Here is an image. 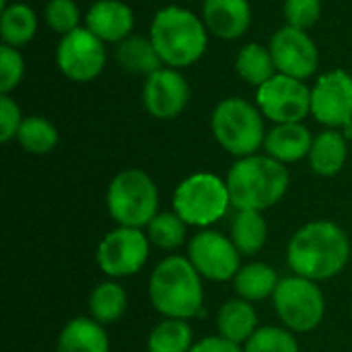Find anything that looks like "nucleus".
Instances as JSON below:
<instances>
[{
    "mask_svg": "<svg viewBox=\"0 0 352 352\" xmlns=\"http://www.w3.org/2000/svg\"><path fill=\"white\" fill-rule=\"evenodd\" d=\"M351 260L346 231L334 221H314L303 225L289 241V268L314 283L334 278Z\"/></svg>",
    "mask_w": 352,
    "mask_h": 352,
    "instance_id": "obj_1",
    "label": "nucleus"
},
{
    "mask_svg": "<svg viewBox=\"0 0 352 352\" xmlns=\"http://www.w3.org/2000/svg\"><path fill=\"white\" fill-rule=\"evenodd\" d=\"M225 182L235 210L264 212L285 198L291 177L280 161L256 153L237 159Z\"/></svg>",
    "mask_w": 352,
    "mask_h": 352,
    "instance_id": "obj_2",
    "label": "nucleus"
},
{
    "mask_svg": "<svg viewBox=\"0 0 352 352\" xmlns=\"http://www.w3.org/2000/svg\"><path fill=\"white\" fill-rule=\"evenodd\" d=\"M148 37L169 68H188L196 64L208 47V29L190 8L169 4L159 8L151 21Z\"/></svg>",
    "mask_w": 352,
    "mask_h": 352,
    "instance_id": "obj_3",
    "label": "nucleus"
},
{
    "mask_svg": "<svg viewBox=\"0 0 352 352\" xmlns=\"http://www.w3.org/2000/svg\"><path fill=\"white\" fill-rule=\"evenodd\" d=\"M153 307L171 320H190L202 314V276L188 258L169 256L157 264L148 283Z\"/></svg>",
    "mask_w": 352,
    "mask_h": 352,
    "instance_id": "obj_4",
    "label": "nucleus"
},
{
    "mask_svg": "<svg viewBox=\"0 0 352 352\" xmlns=\"http://www.w3.org/2000/svg\"><path fill=\"white\" fill-rule=\"evenodd\" d=\"M210 130L221 148L237 159L256 155L266 140L260 107L243 97L223 99L210 116Z\"/></svg>",
    "mask_w": 352,
    "mask_h": 352,
    "instance_id": "obj_5",
    "label": "nucleus"
},
{
    "mask_svg": "<svg viewBox=\"0 0 352 352\" xmlns=\"http://www.w3.org/2000/svg\"><path fill=\"white\" fill-rule=\"evenodd\" d=\"M107 210L120 227L142 229L157 217L159 190L142 169L120 171L107 188Z\"/></svg>",
    "mask_w": 352,
    "mask_h": 352,
    "instance_id": "obj_6",
    "label": "nucleus"
},
{
    "mask_svg": "<svg viewBox=\"0 0 352 352\" xmlns=\"http://www.w3.org/2000/svg\"><path fill=\"white\" fill-rule=\"evenodd\" d=\"M231 206L227 182L214 173H194L186 177L173 192V212L186 225L210 227L221 221Z\"/></svg>",
    "mask_w": 352,
    "mask_h": 352,
    "instance_id": "obj_7",
    "label": "nucleus"
},
{
    "mask_svg": "<svg viewBox=\"0 0 352 352\" xmlns=\"http://www.w3.org/2000/svg\"><path fill=\"white\" fill-rule=\"evenodd\" d=\"M272 303L291 332H311L326 316V299L318 283L297 274L280 278Z\"/></svg>",
    "mask_w": 352,
    "mask_h": 352,
    "instance_id": "obj_8",
    "label": "nucleus"
},
{
    "mask_svg": "<svg viewBox=\"0 0 352 352\" xmlns=\"http://www.w3.org/2000/svg\"><path fill=\"white\" fill-rule=\"evenodd\" d=\"M256 105L274 124L303 122L311 113V89L305 80L276 72L268 82L258 87Z\"/></svg>",
    "mask_w": 352,
    "mask_h": 352,
    "instance_id": "obj_9",
    "label": "nucleus"
},
{
    "mask_svg": "<svg viewBox=\"0 0 352 352\" xmlns=\"http://www.w3.org/2000/svg\"><path fill=\"white\" fill-rule=\"evenodd\" d=\"M56 64L68 80L91 82L103 72L107 64L105 43L87 27H78L76 31L60 37Z\"/></svg>",
    "mask_w": 352,
    "mask_h": 352,
    "instance_id": "obj_10",
    "label": "nucleus"
},
{
    "mask_svg": "<svg viewBox=\"0 0 352 352\" xmlns=\"http://www.w3.org/2000/svg\"><path fill=\"white\" fill-rule=\"evenodd\" d=\"M148 235L134 227L111 229L97 248V264L111 278L132 276L148 260Z\"/></svg>",
    "mask_w": 352,
    "mask_h": 352,
    "instance_id": "obj_11",
    "label": "nucleus"
},
{
    "mask_svg": "<svg viewBox=\"0 0 352 352\" xmlns=\"http://www.w3.org/2000/svg\"><path fill=\"white\" fill-rule=\"evenodd\" d=\"M188 260L202 278L214 283H227L235 278L241 268V254L231 237L210 229H204L190 239Z\"/></svg>",
    "mask_w": 352,
    "mask_h": 352,
    "instance_id": "obj_12",
    "label": "nucleus"
},
{
    "mask_svg": "<svg viewBox=\"0 0 352 352\" xmlns=\"http://www.w3.org/2000/svg\"><path fill=\"white\" fill-rule=\"evenodd\" d=\"M311 116L326 128L342 130L352 122V74L330 70L311 87Z\"/></svg>",
    "mask_w": 352,
    "mask_h": 352,
    "instance_id": "obj_13",
    "label": "nucleus"
},
{
    "mask_svg": "<svg viewBox=\"0 0 352 352\" xmlns=\"http://www.w3.org/2000/svg\"><path fill=\"white\" fill-rule=\"evenodd\" d=\"M268 47L278 74L307 80L318 72L320 52L307 31L285 25L276 29Z\"/></svg>",
    "mask_w": 352,
    "mask_h": 352,
    "instance_id": "obj_14",
    "label": "nucleus"
},
{
    "mask_svg": "<svg viewBox=\"0 0 352 352\" xmlns=\"http://www.w3.org/2000/svg\"><path fill=\"white\" fill-rule=\"evenodd\" d=\"M190 82L177 70L163 66L142 85V105L148 116L157 120H173L184 113L190 103Z\"/></svg>",
    "mask_w": 352,
    "mask_h": 352,
    "instance_id": "obj_15",
    "label": "nucleus"
},
{
    "mask_svg": "<svg viewBox=\"0 0 352 352\" xmlns=\"http://www.w3.org/2000/svg\"><path fill=\"white\" fill-rule=\"evenodd\" d=\"M85 27L103 43H120L132 35L134 10L122 0H97L85 14Z\"/></svg>",
    "mask_w": 352,
    "mask_h": 352,
    "instance_id": "obj_16",
    "label": "nucleus"
},
{
    "mask_svg": "<svg viewBox=\"0 0 352 352\" xmlns=\"http://www.w3.org/2000/svg\"><path fill=\"white\" fill-rule=\"evenodd\" d=\"M202 21L210 35L225 41L239 39L252 25L250 0H204Z\"/></svg>",
    "mask_w": 352,
    "mask_h": 352,
    "instance_id": "obj_17",
    "label": "nucleus"
},
{
    "mask_svg": "<svg viewBox=\"0 0 352 352\" xmlns=\"http://www.w3.org/2000/svg\"><path fill=\"white\" fill-rule=\"evenodd\" d=\"M311 144H314V136L305 124L301 122L274 124V128L266 132L264 151L268 157L287 165V163H297L301 159H307Z\"/></svg>",
    "mask_w": 352,
    "mask_h": 352,
    "instance_id": "obj_18",
    "label": "nucleus"
},
{
    "mask_svg": "<svg viewBox=\"0 0 352 352\" xmlns=\"http://www.w3.org/2000/svg\"><path fill=\"white\" fill-rule=\"evenodd\" d=\"M346 159H349V140L340 130L328 128L318 136H314V144L307 155L314 173L322 177H334L344 169Z\"/></svg>",
    "mask_w": 352,
    "mask_h": 352,
    "instance_id": "obj_19",
    "label": "nucleus"
},
{
    "mask_svg": "<svg viewBox=\"0 0 352 352\" xmlns=\"http://www.w3.org/2000/svg\"><path fill=\"white\" fill-rule=\"evenodd\" d=\"M113 58H116V64L124 72L144 76V78L157 72L159 68H163V62L151 37H142V35H130L124 41L116 43Z\"/></svg>",
    "mask_w": 352,
    "mask_h": 352,
    "instance_id": "obj_20",
    "label": "nucleus"
},
{
    "mask_svg": "<svg viewBox=\"0 0 352 352\" xmlns=\"http://www.w3.org/2000/svg\"><path fill=\"white\" fill-rule=\"evenodd\" d=\"M56 352H109L105 328L93 318H74L60 332Z\"/></svg>",
    "mask_w": 352,
    "mask_h": 352,
    "instance_id": "obj_21",
    "label": "nucleus"
},
{
    "mask_svg": "<svg viewBox=\"0 0 352 352\" xmlns=\"http://www.w3.org/2000/svg\"><path fill=\"white\" fill-rule=\"evenodd\" d=\"M217 328L219 336L235 344H245L258 330V316L254 305L245 299L225 301L217 314Z\"/></svg>",
    "mask_w": 352,
    "mask_h": 352,
    "instance_id": "obj_22",
    "label": "nucleus"
},
{
    "mask_svg": "<svg viewBox=\"0 0 352 352\" xmlns=\"http://www.w3.org/2000/svg\"><path fill=\"white\" fill-rule=\"evenodd\" d=\"M278 283H280V278H278L276 270L264 262H252V264L241 266L233 278L239 299H245L250 303L272 297Z\"/></svg>",
    "mask_w": 352,
    "mask_h": 352,
    "instance_id": "obj_23",
    "label": "nucleus"
},
{
    "mask_svg": "<svg viewBox=\"0 0 352 352\" xmlns=\"http://www.w3.org/2000/svg\"><path fill=\"white\" fill-rule=\"evenodd\" d=\"M37 33V14L25 2H12L2 8L0 14V37L4 45L23 47Z\"/></svg>",
    "mask_w": 352,
    "mask_h": 352,
    "instance_id": "obj_24",
    "label": "nucleus"
},
{
    "mask_svg": "<svg viewBox=\"0 0 352 352\" xmlns=\"http://www.w3.org/2000/svg\"><path fill=\"white\" fill-rule=\"evenodd\" d=\"M235 72L237 76L252 85V87H262L264 82H268L274 74H276V66L270 54V47L258 43V41H250L245 43L235 58Z\"/></svg>",
    "mask_w": 352,
    "mask_h": 352,
    "instance_id": "obj_25",
    "label": "nucleus"
},
{
    "mask_svg": "<svg viewBox=\"0 0 352 352\" xmlns=\"http://www.w3.org/2000/svg\"><path fill=\"white\" fill-rule=\"evenodd\" d=\"M268 239V225L258 210H237L231 223V241L241 256H256Z\"/></svg>",
    "mask_w": 352,
    "mask_h": 352,
    "instance_id": "obj_26",
    "label": "nucleus"
},
{
    "mask_svg": "<svg viewBox=\"0 0 352 352\" xmlns=\"http://www.w3.org/2000/svg\"><path fill=\"white\" fill-rule=\"evenodd\" d=\"M126 307H128V295H126L124 287L118 285L116 280L97 285L89 297L91 318L95 322H99L101 326L116 324L126 314Z\"/></svg>",
    "mask_w": 352,
    "mask_h": 352,
    "instance_id": "obj_27",
    "label": "nucleus"
},
{
    "mask_svg": "<svg viewBox=\"0 0 352 352\" xmlns=\"http://www.w3.org/2000/svg\"><path fill=\"white\" fill-rule=\"evenodd\" d=\"M148 352H190L192 351V328L186 320L165 318L157 324L148 336Z\"/></svg>",
    "mask_w": 352,
    "mask_h": 352,
    "instance_id": "obj_28",
    "label": "nucleus"
},
{
    "mask_svg": "<svg viewBox=\"0 0 352 352\" xmlns=\"http://www.w3.org/2000/svg\"><path fill=\"white\" fill-rule=\"evenodd\" d=\"M16 140L31 155H47L58 144V130L47 118L29 116L19 128Z\"/></svg>",
    "mask_w": 352,
    "mask_h": 352,
    "instance_id": "obj_29",
    "label": "nucleus"
},
{
    "mask_svg": "<svg viewBox=\"0 0 352 352\" xmlns=\"http://www.w3.org/2000/svg\"><path fill=\"white\" fill-rule=\"evenodd\" d=\"M186 223L177 212H157V217L148 223V241L155 243L159 250L173 252L182 248L186 241Z\"/></svg>",
    "mask_w": 352,
    "mask_h": 352,
    "instance_id": "obj_30",
    "label": "nucleus"
},
{
    "mask_svg": "<svg viewBox=\"0 0 352 352\" xmlns=\"http://www.w3.org/2000/svg\"><path fill=\"white\" fill-rule=\"evenodd\" d=\"M243 352H299V342L291 330L264 326L243 344Z\"/></svg>",
    "mask_w": 352,
    "mask_h": 352,
    "instance_id": "obj_31",
    "label": "nucleus"
},
{
    "mask_svg": "<svg viewBox=\"0 0 352 352\" xmlns=\"http://www.w3.org/2000/svg\"><path fill=\"white\" fill-rule=\"evenodd\" d=\"M43 19L52 31L64 37L80 27L82 16L74 0H47V4L43 6Z\"/></svg>",
    "mask_w": 352,
    "mask_h": 352,
    "instance_id": "obj_32",
    "label": "nucleus"
},
{
    "mask_svg": "<svg viewBox=\"0 0 352 352\" xmlns=\"http://www.w3.org/2000/svg\"><path fill=\"white\" fill-rule=\"evenodd\" d=\"M25 76V58L19 47L0 45V95H10Z\"/></svg>",
    "mask_w": 352,
    "mask_h": 352,
    "instance_id": "obj_33",
    "label": "nucleus"
},
{
    "mask_svg": "<svg viewBox=\"0 0 352 352\" xmlns=\"http://www.w3.org/2000/svg\"><path fill=\"white\" fill-rule=\"evenodd\" d=\"M285 21L297 29H311L322 16V0H285Z\"/></svg>",
    "mask_w": 352,
    "mask_h": 352,
    "instance_id": "obj_34",
    "label": "nucleus"
},
{
    "mask_svg": "<svg viewBox=\"0 0 352 352\" xmlns=\"http://www.w3.org/2000/svg\"><path fill=\"white\" fill-rule=\"evenodd\" d=\"M23 120L25 118L21 116L19 103L10 95H0V140L2 142H10L12 138H16Z\"/></svg>",
    "mask_w": 352,
    "mask_h": 352,
    "instance_id": "obj_35",
    "label": "nucleus"
},
{
    "mask_svg": "<svg viewBox=\"0 0 352 352\" xmlns=\"http://www.w3.org/2000/svg\"><path fill=\"white\" fill-rule=\"evenodd\" d=\"M190 352H243V349L241 344H235L223 336H206L198 344H194Z\"/></svg>",
    "mask_w": 352,
    "mask_h": 352,
    "instance_id": "obj_36",
    "label": "nucleus"
},
{
    "mask_svg": "<svg viewBox=\"0 0 352 352\" xmlns=\"http://www.w3.org/2000/svg\"><path fill=\"white\" fill-rule=\"evenodd\" d=\"M340 132L344 134V138H346V140H352V122L346 126V128H342Z\"/></svg>",
    "mask_w": 352,
    "mask_h": 352,
    "instance_id": "obj_37",
    "label": "nucleus"
},
{
    "mask_svg": "<svg viewBox=\"0 0 352 352\" xmlns=\"http://www.w3.org/2000/svg\"><path fill=\"white\" fill-rule=\"evenodd\" d=\"M202 2H204V0H202Z\"/></svg>",
    "mask_w": 352,
    "mask_h": 352,
    "instance_id": "obj_38",
    "label": "nucleus"
}]
</instances>
